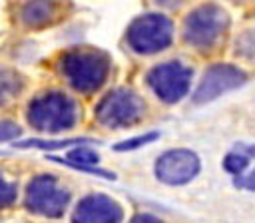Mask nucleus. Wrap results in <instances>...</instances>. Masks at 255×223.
<instances>
[{
	"mask_svg": "<svg viewBox=\"0 0 255 223\" xmlns=\"http://www.w3.org/2000/svg\"><path fill=\"white\" fill-rule=\"evenodd\" d=\"M48 159H52V161H56V163H62V165H68V167H72V169L84 171V173H92V175H100V177H106V179H114V177H116L112 171H106V169H98V167H94V165H78V163H74V161H70V159H64V157H56V155H50Z\"/></svg>",
	"mask_w": 255,
	"mask_h": 223,
	"instance_id": "17",
	"label": "nucleus"
},
{
	"mask_svg": "<svg viewBox=\"0 0 255 223\" xmlns=\"http://www.w3.org/2000/svg\"><path fill=\"white\" fill-rule=\"evenodd\" d=\"M191 68L177 62V60H171V62H163V64H157L153 66L145 80H147V86L153 90V94L165 102V104H177L179 100H183L189 92V86H191Z\"/></svg>",
	"mask_w": 255,
	"mask_h": 223,
	"instance_id": "6",
	"label": "nucleus"
},
{
	"mask_svg": "<svg viewBox=\"0 0 255 223\" xmlns=\"http://www.w3.org/2000/svg\"><path fill=\"white\" fill-rule=\"evenodd\" d=\"M159 137L157 131H147V133H141V135H135V137H129L126 141H120L114 145L116 151H131V149H137V147H143L151 141H155Z\"/></svg>",
	"mask_w": 255,
	"mask_h": 223,
	"instance_id": "15",
	"label": "nucleus"
},
{
	"mask_svg": "<svg viewBox=\"0 0 255 223\" xmlns=\"http://www.w3.org/2000/svg\"><path fill=\"white\" fill-rule=\"evenodd\" d=\"M56 12H58L56 0H24L18 18L26 28H44L56 18Z\"/></svg>",
	"mask_w": 255,
	"mask_h": 223,
	"instance_id": "11",
	"label": "nucleus"
},
{
	"mask_svg": "<svg viewBox=\"0 0 255 223\" xmlns=\"http://www.w3.org/2000/svg\"><path fill=\"white\" fill-rule=\"evenodd\" d=\"M22 90V78L6 68H0V104L12 100Z\"/></svg>",
	"mask_w": 255,
	"mask_h": 223,
	"instance_id": "13",
	"label": "nucleus"
},
{
	"mask_svg": "<svg viewBox=\"0 0 255 223\" xmlns=\"http://www.w3.org/2000/svg\"><path fill=\"white\" fill-rule=\"evenodd\" d=\"M129 223H163V221L157 219L155 215H149V213H137L129 219Z\"/></svg>",
	"mask_w": 255,
	"mask_h": 223,
	"instance_id": "21",
	"label": "nucleus"
},
{
	"mask_svg": "<svg viewBox=\"0 0 255 223\" xmlns=\"http://www.w3.org/2000/svg\"><path fill=\"white\" fill-rule=\"evenodd\" d=\"M66 159H70V161H74V163H78V165H96V163L100 161V155H98L94 149H90V147H86V145H80V147H74V149L68 153Z\"/></svg>",
	"mask_w": 255,
	"mask_h": 223,
	"instance_id": "16",
	"label": "nucleus"
},
{
	"mask_svg": "<svg viewBox=\"0 0 255 223\" xmlns=\"http://www.w3.org/2000/svg\"><path fill=\"white\" fill-rule=\"evenodd\" d=\"M199 157L191 149H169L155 161V177L167 185L189 183L199 173Z\"/></svg>",
	"mask_w": 255,
	"mask_h": 223,
	"instance_id": "9",
	"label": "nucleus"
},
{
	"mask_svg": "<svg viewBox=\"0 0 255 223\" xmlns=\"http://www.w3.org/2000/svg\"><path fill=\"white\" fill-rule=\"evenodd\" d=\"M231 2H245V0H231Z\"/></svg>",
	"mask_w": 255,
	"mask_h": 223,
	"instance_id": "24",
	"label": "nucleus"
},
{
	"mask_svg": "<svg viewBox=\"0 0 255 223\" xmlns=\"http://www.w3.org/2000/svg\"><path fill=\"white\" fill-rule=\"evenodd\" d=\"M58 68L76 92L94 94L106 84L112 60L106 52L96 48H72L60 56Z\"/></svg>",
	"mask_w": 255,
	"mask_h": 223,
	"instance_id": "1",
	"label": "nucleus"
},
{
	"mask_svg": "<svg viewBox=\"0 0 255 223\" xmlns=\"http://www.w3.org/2000/svg\"><path fill=\"white\" fill-rule=\"evenodd\" d=\"M145 113V102L129 88L108 92L96 106V119L112 129H122L137 123Z\"/></svg>",
	"mask_w": 255,
	"mask_h": 223,
	"instance_id": "5",
	"label": "nucleus"
},
{
	"mask_svg": "<svg viewBox=\"0 0 255 223\" xmlns=\"http://www.w3.org/2000/svg\"><path fill=\"white\" fill-rule=\"evenodd\" d=\"M245 82H247V74L243 70H239L237 66L213 64L201 76L191 100H193V104H207V102H213L231 90H237Z\"/></svg>",
	"mask_w": 255,
	"mask_h": 223,
	"instance_id": "8",
	"label": "nucleus"
},
{
	"mask_svg": "<svg viewBox=\"0 0 255 223\" xmlns=\"http://www.w3.org/2000/svg\"><path fill=\"white\" fill-rule=\"evenodd\" d=\"M173 40V22L159 12H147L131 20L126 30V42L135 54H157L169 48Z\"/></svg>",
	"mask_w": 255,
	"mask_h": 223,
	"instance_id": "4",
	"label": "nucleus"
},
{
	"mask_svg": "<svg viewBox=\"0 0 255 223\" xmlns=\"http://www.w3.org/2000/svg\"><path fill=\"white\" fill-rule=\"evenodd\" d=\"M28 123L44 133H60L72 129L78 121V104L64 92L50 90L36 96L26 110Z\"/></svg>",
	"mask_w": 255,
	"mask_h": 223,
	"instance_id": "2",
	"label": "nucleus"
},
{
	"mask_svg": "<svg viewBox=\"0 0 255 223\" xmlns=\"http://www.w3.org/2000/svg\"><path fill=\"white\" fill-rule=\"evenodd\" d=\"M151 4H155V6H159V8H177L183 0H149Z\"/></svg>",
	"mask_w": 255,
	"mask_h": 223,
	"instance_id": "22",
	"label": "nucleus"
},
{
	"mask_svg": "<svg viewBox=\"0 0 255 223\" xmlns=\"http://www.w3.org/2000/svg\"><path fill=\"white\" fill-rule=\"evenodd\" d=\"M235 149H239V151H243L245 155H255V145H247V143H237L235 145Z\"/></svg>",
	"mask_w": 255,
	"mask_h": 223,
	"instance_id": "23",
	"label": "nucleus"
},
{
	"mask_svg": "<svg viewBox=\"0 0 255 223\" xmlns=\"http://www.w3.org/2000/svg\"><path fill=\"white\" fill-rule=\"evenodd\" d=\"M16 201V183L6 181L4 175L0 173V209L10 207Z\"/></svg>",
	"mask_w": 255,
	"mask_h": 223,
	"instance_id": "18",
	"label": "nucleus"
},
{
	"mask_svg": "<svg viewBox=\"0 0 255 223\" xmlns=\"http://www.w3.org/2000/svg\"><path fill=\"white\" fill-rule=\"evenodd\" d=\"M247 163H249V155H245L239 149H233V151H229L223 157V169L229 171V173H233V175L243 173V169L247 167Z\"/></svg>",
	"mask_w": 255,
	"mask_h": 223,
	"instance_id": "14",
	"label": "nucleus"
},
{
	"mask_svg": "<svg viewBox=\"0 0 255 223\" xmlns=\"http://www.w3.org/2000/svg\"><path fill=\"white\" fill-rule=\"evenodd\" d=\"M92 139L88 137H70V139H24V141H16L12 143L14 147H20V149H28V147H36V149H62V147H68L72 143H88Z\"/></svg>",
	"mask_w": 255,
	"mask_h": 223,
	"instance_id": "12",
	"label": "nucleus"
},
{
	"mask_svg": "<svg viewBox=\"0 0 255 223\" xmlns=\"http://www.w3.org/2000/svg\"><path fill=\"white\" fill-rule=\"evenodd\" d=\"M70 201V191L60 187L56 177L44 173L36 175L26 189V207L44 217H60Z\"/></svg>",
	"mask_w": 255,
	"mask_h": 223,
	"instance_id": "7",
	"label": "nucleus"
},
{
	"mask_svg": "<svg viewBox=\"0 0 255 223\" xmlns=\"http://www.w3.org/2000/svg\"><path fill=\"white\" fill-rule=\"evenodd\" d=\"M124 211L108 195L94 193L80 199L72 213V223H122Z\"/></svg>",
	"mask_w": 255,
	"mask_h": 223,
	"instance_id": "10",
	"label": "nucleus"
},
{
	"mask_svg": "<svg viewBox=\"0 0 255 223\" xmlns=\"http://www.w3.org/2000/svg\"><path fill=\"white\" fill-rule=\"evenodd\" d=\"M233 185H235V187L249 189V191H255V169H253V171H249L247 175L237 173V175H235V179H233Z\"/></svg>",
	"mask_w": 255,
	"mask_h": 223,
	"instance_id": "20",
	"label": "nucleus"
},
{
	"mask_svg": "<svg viewBox=\"0 0 255 223\" xmlns=\"http://www.w3.org/2000/svg\"><path fill=\"white\" fill-rule=\"evenodd\" d=\"M22 133V127L10 119H0V141H12Z\"/></svg>",
	"mask_w": 255,
	"mask_h": 223,
	"instance_id": "19",
	"label": "nucleus"
},
{
	"mask_svg": "<svg viewBox=\"0 0 255 223\" xmlns=\"http://www.w3.org/2000/svg\"><path fill=\"white\" fill-rule=\"evenodd\" d=\"M227 28H229L227 12L215 2H205L197 8H193L185 16L183 40H185V44L205 52V50H211L223 38Z\"/></svg>",
	"mask_w": 255,
	"mask_h": 223,
	"instance_id": "3",
	"label": "nucleus"
}]
</instances>
